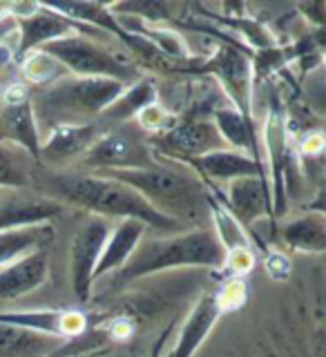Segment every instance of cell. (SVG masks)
<instances>
[{"mask_svg":"<svg viewBox=\"0 0 326 357\" xmlns=\"http://www.w3.org/2000/svg\"><path fill=\"white\" fill-rule=\"evenodd\" d=\"M43 190L50 199L72 204L103 219H137L154 230H177L181 223L150 206L137 190L98 172H52Z\"/></svg>","mask_w":326,"mask_h":357,"instance_id":"1","label":"cell"},{"mask_svg":"<svg viewBox=\"0 0 326 357\" xmlns=\"http://www.w3.org/2000/svg\"><path fill=\"white\" fill-rule=\"evenodd\" d=\"M226 250L221 248L210 228H195L177 232L170 237L143 239L139 248L117 275L110 277V284H130L137 279L159 275L175 268H210L223 271Z\"/></svg>","mask_w":326,"mask_h":357,"instance_id":"2","label":"cell"},{"mask_svg":"<svg viewBox=\"0 0 326 357\" xmlns=\"http://www.w3.org/2000/svg\"><path fill=\"white\" fill-rule=\"evenodd\" d=\"M128 85H123L112 78H78L65 76L54 85L40 89L36 100H31L34 114L40 126V121H50L56 126H81V123L98 121L101 114L114 103L121 92Z\"/></svg>","mask_w":326,"mask_h":357,"instance_id":"3","label":"cell"},{"mask_svg":"<svg viewBox=\"0 0 326 357\" xmlns=\"http://www.w3.org/2000/svg\"><path fill=\"white\" fill-rule=\"evenodd\" d=\"M98 174L117 178L137 190L150 206L179 223H184V219H199V208L208 201L201 178L190 167L179 170V167L156 163L152 167H141V170H112Z\"/></svg>","mask_w":326,"mask_h":357,"instance_id":"4","label":"cell"},{"mask_svg":"<svg viewBox=\"0 0 326 357\" xmlns=\"http://www.w3.org/2000/svg\"><path fill=\"white\" fill-rule=\"evenodd\" d=\"M59 61L67 74L78 78H112L123 85L139 81L141 74L132 63H126L119 54L108 50L103 43L85 33H74L40 47Z\"/></svg>","mask_w":326,"mask_h":357,"instance_id":"5","label":"cell"},{"mask_svg":"<svg viewBox=\"0 0 326 357\" xmlns=\"http://www.w3.org/2000/svg\"><path fill=\"white\" fill-rule=\"evenodd\" d=\"M195 74L212 76L221 92L230 100L242 116L253 121V98H255V74H253V56L237 47V43L226 40L219 43L210 56L201 63L190 67Z\"/></svg>","mask_w":326,"mask_h":357,"instance_id":"6","label":"cell"},{"mask_svg":"<svg viewBox=\"0 0 326 357\" xmlns=\"http://www.w3.org/2000/svg\"><path fill=\"white\" fill-rule=\"evenodd\" d=\"M83 167L89 172H112V170H141L152 167L159 161L154 159V148L137 123L108 130L92 148L81 156Z\"/></svg>","mask_w":326,"mask_h":357,"instance_id":"7","label":"cell"},{"mask_svg":"<svg viewBox=\"0 0 326 357\" xmlns=\"http://www.w3.org/2000/svg\"><path fill=\"white\" fill-rule=\"evenodd\" d=\"M110 221L103 217L89 215L81 226L76 228L70 243V277L72 290L81 304H87L94 290V268L103 245L110 237Z\"/></svg>","mask_w":326,"mask_h":357,"instance_id":"8","label":"cell"},{"mask_svg":"<svg viewBox=\"0 0 326 357\" xmlns=\"http://www.w3.org/2000/svg\"><path fill=\"white\" fill-rule=\"evenodd\" d=\"M150 143L159 154L168 156V159H177V161L199 159V156H204V154L226 148L215 126H212V121L208 119L177 121L170 130L159 134V137H154Z\"/></svg>","mask_w":326,"mask_h":357,"instance_id":"9","label":"cell"},{"mask_svg":"<svg viewBox=\"0 0 326 357\" xmlns=\"http://www.w3.org/2000/svg\"><path fill=\"white\" fill-rule=\"evenodd\" d=\"M16 29H18V40H16V56L18 59L27 56L34 50L45 47V45H50L54 40L74 36V33H85V36H89V38H96L89 31L103 33V31L83 27L70 18L56 14V11H52L45 3H38V9L34 11L31 16L16 20ZM96 40H101V38H96Z\"/></svg>","mask_w":326,"mask_h":357,"instance_id":"10","label":"cell"},{"mask_svg":"<svg viewBox=\"0 0 326 357\" xmlns=\"http://www.w3.org/2000/svg\"><path fill=\"white\" fill-rule=\"evenodd\" d=\"M0 324L29 333L47 335L54 340H76L87 331V317L81 310L34 308V310H0Z\"/></svg>","mask_w":326,"mask_h":357,"instance_id":"11","label":"cell"},{"mask_svg":"<svg viewBox=\"0 0 326 357\" xmlns=\"http://www.w3.org/2000/svg\"><path fill=\"white\" fill-rule=\"evenodd\" d=\"M163 156V154H161ZM186 167H190L199 178H210L212 188L217 185H228L235 178H242V176H260L262 181H266V172L262 163H257L253 156L237 152V150H230V148H223V150H215L210 154L199 156V159H188L181 161ZM268 185V181H266Z\"/></svg>","mask_w":326,"mask_h":357,"instance_id":"12","label":"cell"},{"mask_svg":"<svg viewBox=\"0 0 326 357\" xmlns=\"http://www.w3.org/2000/svg\"><path fill=\"white\" fill-rule=\"evenodd\" d=\"M108 130L112 128L105 126L103 121L81 123V126H56L40 141L38 159L47 163H61L83 156Z\"/></svg>","mask_w":326,"mask_h":357,"instance_id":"13","label":"cell"},{"mask_svg":"<svg viewBox=\"0 0 326 357\" xmlns=\"http://www.w3.org/2000/svg\"><path fill=\"white\" fill-rule=\"evenodd\" d=\"M223 315H226V312H223L219 306L215 288L201 295L199 301L193 306V310L188 312L181 328H179L170 357H195L197 351L201 349V344L208 340V335L212 333V328H215V324Z\"/></svg>","mask_w":326,"mask_h":357,"instance_id":"14","label":"cell"},{"mask_svg":"<svg viewBox=\"0 0 326 357\" xmlns=\"http://www.w3.org/2000/svg\"><path fill=\"white\" fill-rule=\"evenodd\" d=\"M50 277L47 250H36L0 268V301H16L38 290Z\"/></svg>","mask_w":326,"mask_h":357,"instance_id":"15","label":"cell"},{"mask_svg":"<svg viewBox=\"0 0 326 357\" xmlns=\"http://www.w3.org/2000/svg\"><path fill=\"white\" fill-rule=\"evenodd\" d=\"M145 232H148V226L137 219H121L117 226L110 230V237L94 268V284L98 279L117 275L121 268L128 264L134 250L139 248V243L145 239Z\"/></svg>","mask_w":326,"mask_h":357,"instance_id":"16","label":"cell"},{"mask_svg":"<svg viewBox=\"0 0 326 357\" xmlns=\"http://www.w3.org/2000/svg\"><path fill=\"white\" fill-rule=\"evenodd\" d=\"M228 210L239 219L244 228L253 226L262 217H271V190L260 176H242L226 185Z\"/></svg>","mask_w":326,"mask_h":357,"instance_id":"17","label":"cell"},{"mask_svg":"<svg viewBox=\"0 0 326 357\" xmlns=\"http://www.w3.org/2000/svg\"><path fill=\"white\" fill-rule=\"evenodd\" d=\"M63 204L50 197L40 199H0V232L52 226L56 217H61Z\"/></svg>","mask_w":326,"mask_h":357,"instance_id":"18","label":"cell"},{"mask_svg":"<svg viewBox=\"0 0 326 357\" xmlns=\"http://www.w3.org/2000/svg\"><path fill=\"white\" fill-rule=\"evenodd\" d=\"M3 134L7 143L16 145L22 152H27L31 159H38L40 154V126L34 114L31 98L18 100V103H5L3 105Z\"/></svg>","mask_w":326,"mask_h":357,"instance_id":"19","label":"cell"},{"mask_svg":"<svg viewBox=\"0 0 326 357\" xmlns=\"http://www.w3.org/2000/svg\"><path fill=\"white\" fill-rule=\"evenodd\" d=\"M154 103H159V87L150 76H141L139 81L123 89L121 96L101 114L98 121H103L110 128L128 126V121H134L139 112Z\"/></svg>","mask_w":326,"mask_h":357,"instance_id":"20","label":"cell"},{"mask_svg":"<svg viewBox=\"0 0 326 357\" xmlns=\"http://www.w3.org/2000/svg\"><path fill=\"white\" fill-rule=\"evenodd\" d=\"M279 239L295 252H324L326 248V219L320 210L306 212L297 219L279 226Z\"/></svg>","mask_w":326,"mask_h":357,"instance_id":"21","label":"cell"},{"mask_svg":"<svg viewBox=\"0 0 326 357\" xmlns=\"http://www.w3.org/2000/svg\"><path fill=\"white\" fill-rule=\"evenodd\" d=\"M208 215L212 221V234L219 241V245L228 252L237 250H253V237L249 234L239 219L232 215L226 204H221L217 197L208 195Z\"/></svg>","mask_w":326,"mask_h":357,"instance_id":"22","label":"cell"},{"mask_svg":"<svg viewBox=\"0 0 326 357\" xmlns=\"http://www.w3.org/2000/svg\"><path fill=\"white\" fill-rule=\"evenodd\" d=\"M52 226H36V228H20V230H3L0 232V268L18 261L20 257L29 252L45 250L47 243L54 241Z\"/></svg>","mask_w":326,"mask_h":357,"instance_id":"23","label":"cell"},{"mask_svg":"<svg viewBox=\"0 0 326 357\" xmlns=\"http://www.w3.org/2000/svg\"><path fill=\"white\" fill-rule=\"evenodd\" d=\"M61 340L0 324V357H38L54 353Z\"/></svg>","mask_w":326,"mask_h":357,"instance_id":"24","label":"cell"},{"mask_svg":"<svg viewBox=\"0 0 326 357\" xmlns=\"http://www.w3.org/2000/svg\"><path fill=\"white\" fill-rule=\"evenodd\" d=\"M20 74L25 85H36V87H47L54 85L61 78L70 76L65 67L43 50H34L27 56L20 59Z\"/></svg>","mask_w":326,"mask_h":357,"instance_id":"25","label":"cell"},{"mask_svg":"<svg viewBox=\"0 0 326 357\" xmlns=\"http://www.w3.org/2000/svg\"><path fill=\"white\" fill-rule=\"evenodd\" d=\"M34 159L16 145L0 143V188H25L29 185V163Z\"/></svg>","mask_w":326,"mask_h":357,"instance_id":"26","label":"cell"},{"mask_svg":"<svg viewBox=\"0 0 326 357\" xmlns=\"http://www.w3.org/2000/svg\"><path fill=\"white\" fill-rule=\"evenodd\" d=\"M134 121H137V128L143 134H152V137H159V134L170 130L179 119L172 114V112H168L161 103H154L150 107H145L143 112H139Z\"/></svg>","mask_w":326,"mask_h":357,"instance_id":"27","label":"cell"},{"mask_svg":"<svg viewBox=\"0 0 326 357\" xmlns=\"http://www.w3.org/2000/svg\"><path fill=\"white\" fill-rule=\"evenodd\" d=\"M215 290H217V299L223 312L242 308L246 304V299H249V286H246L244 277H228L226 282L217 286Z\"/></svg>","mask_w":326,"mask_h":357,"instance_id":"28","label":"cell"},{"mask_svg":"<svg viewBox=\"0 0 326 357\" xmlns=\"http://www.w3.org/2000/svg\"><path fill=\"white\" fill-rule=\"evenodd\" d=\"M264 268L271 279L275 282H286L290 277V259L282 250H268L264 257Z\"/></svg>","mask_w":326,"mask_h":357,"instance_id":"29","label":"cell"},{"mask_svg":"<svg viewBox=\"0 0 326 357\" xmlns=\"http://www.w3.org/2000/svg\"><path fill=\"white\" fill-rule=\"evenodd\" d=\"M255 268V252L253 250H237V252H228L226 261H223V271L230 277H244L249 275Z\"/></svg>","mask_w":326,"mask_h":357,"instance_id":"30","label":"cell"},{"mask_svg":"<svg viewBox=\"0 0 326 357\" xmlns=\"http://www.w3.org/2000/svg\"><path fill=\"white\" fill-rule=\"evenodd\" d=\"M322 152H324V134L320 130L306 132L304 139L299 141V154L304 159H320Z\"/></svg>","mask_w":326,"mask_h":357,"instance_id":"31","label":"cell"},{"mask_svg":"<svg viewBox=\"0 0 326 357\" xmlns=\"http://www.w3.org/2000/svg\"><path fill=\"white\" fill-rule=\"evenodd\" d=\"M175 326H177V321H170V324H168V328L159 335V340L154 342V346H152V351H150V355H148V357H163L165 342H168V337H170V333L175 331Z\"/></svg>","mask_w":326,"mask_h":357,"instance_id":"32","label":"cell"},{"mask_svg":"<svg viewBox=\"0 0 326 357\" xmlns=\"http://www.w3.org/2000/svg\"><path fill=\"white\" fill-rule=\"evenodd\" d=\"M9 16V3H0V20H5Z\"/></svg>","mask_w":326,"mask_h":357,"instance_id":"33","label":"cell"}]
</instances>
